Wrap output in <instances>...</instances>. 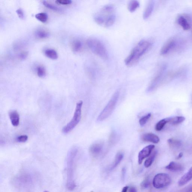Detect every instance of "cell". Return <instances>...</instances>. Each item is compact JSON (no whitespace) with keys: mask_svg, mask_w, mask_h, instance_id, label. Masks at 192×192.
Segmentation results:
<instances>
[{"mask_svg":"<svg viewBox=\"0 0 192 192\" xmlns=\"http://www.w3.org/2000/svg\"><path fill=\"white\" fill-rule=\"evenodd\" d=\"M151 43L148 41L142 40L138 43L125 59V63L128 66L135 65L151 47Z\"/></svg>","mask_w":192,"mask_h":192,"instance_id":"cell-1","label":"cell"},{"mask_svg":"<svg viewBox=\"0 0 192 192\" xmlns=\"http://www.w3.org/2000/svg\"><path fill=\"white\" fill-rule=\"evenodd\" d=\"M77 149L75 147L71 149L68 153L66 158V170H67V183L66 187L68 190H72L76 187L74 180V164Z\"/></svg>","mask_w":192,"mask_h":192,"instance_id":"cell-2","label":"cell"},{"mask_svg":"<svg viewBox=\"0 0 192 192\" xmlns=\"http://www.w3.org/2000/svg\"><path fill=\"white\" fill-rule=\"evenodd\" d=\"M89 48L94 54L102 59L107 60L109 55L105 46L99 39L90 38L87 41Z\"/></svg>","mask_w":192,"mask_h":192,"instance_id":"cell-3","label":"cell"},{"mask_svg":"<svg viewBox=\"0 0 192 192\" xmlns=\"http://www.w3.org/2000/svg\"><path fill=\"white\" fill-rule=\"evenodd\" d=\"M119 96L120 92L119 91L116 92L114 93L107 105L98 116L97 119L98 121H103L110 116L116 106Z\"/></svg>","mask_w":192,"mask_h":192,"instance_id":"cell-4","label":"cell"},{"mask_svg":"<svg viewBox=\"0 0 192 192\" xmlns=\"http://www.w3.org/2000/svg\"><path fill=\"white\" fill-rule=\"evenodd\" d=\"M83 102L79 101L76 104L75 112L71 121L63 127L62 131L64 134H68L74 129L80 122L82 117V109Z\"/></svg>","mask_w":192,"mask_h":192,"instance_id":"cell-5","label":"cell"},{"mask_svg":"<svg viewBox=\"0 0 192 192\" xmlns=\"http://www.w3.org/2000/svg\"><path fill=\"white\" fill-rule=\"evenodd\" d=\"M171 182V179L168 174L160 173L157 174L153 179V187L157 189H161L168 186Z\"/></svg>","mask_w":192,"mask_h":192,"instance_id":"cell-6","label":"cell"},{"mask_svg":"<svg viewBox=\"0 0 192 192\" xmlns=\"http://www.w3.org/2000/svg\"><path fill=\"white\" fill-rule=\"evenodd\" d=\"M179 42H180L175 38L169 39L162 47L160 54L162 55H166L177 50L180 45Z\"/></svg>","mask_w":192,"mask_h":192,"instance_id":"cell-7","label":"cell"},{"mask_svg":"<svg viewBox=\"0 0 192 192\" xmlns=\"http://www.w3.org/2000/svg\"><path fill=\"white\" fill-rule=\"evenodd\" d=\"M176 22L185 31H188L192 28V21L191 17L188 15L180 14L177 16Z\"/></svg>","mask_w":192,"mask_h":192,"instance_id":"cell-8","label":"cell"},{"mask_svg":"<svg viewBox=\"0 0 192 192\" xmlns=\"http://www.w3.org/2000/svg\"><path fill=\"white\" fill-rule=\"evenodd\" d=\"M155 147L154 145L150 144L144 147L139 152V155H138V163L139 165L142 164L143 161L144 159L150 156L152 150Z\"/></svg>","mask_w":192,"mask_h":192,"instance_id":"cell-9","label":"cell"},{"mask_svg":"<svg viewBox=\"0 0 192 192\" xmlns=\"http://www.w3.org/2000/svg\"><path fill=\"white\" fill-rule=\"evenodd\" d=\"M166 69V65H162L161 66H160L158 70L156 76H155V77L151 83V85H150V88H153L155 85H157L160 79H161Z\"/></svg>","mask_w":192,"mask_h":192,"instance_id":"cell-10","label":"cell"},{"mask_svg":"<svg viewBox=\"0 0 192 192\" xmlns=\"http://www.w3.org/2000/svg\"><path fill=\"white\" fill-rule=\"evenodd\" d=\"M102 142L96 143L92 144L89 148V151L92 155L94 156H97L102 151L104 147Z\"/></svg>","mask_w":192,"mask_h":192,"instance_id":"cell-11","label":"cell"},{"mask_svg":"<svg viewBox=\"0 0 192 192\" xmlns=\"http://www.w3.org/2000/svg\"><path fill=\"white\" fill-rule=\"evenodd\" d=\"M143 140L146 142H150L153 143H158L160 142L159 137L156 134L152 133H145L142 137Z\"/></svg>","mask_w":192,"mask_h":192,"instance_id":"cell-12","label":"cell"},{"mask_svg":"<svg viewBox=\"0 0 192 192\" xmlns=\"http://www.w3.org/2000/svg\"><path fill=\"white\" fill-rule=\"evenodd\" d=\"M9 119L11 123L14 126L17 127L20 123V117L19 114L16 110H12L9 113Z\"/></svg>","mask_w":192,"mask_h":192,"instance_id":"cell-13","label":"cell"},{"mask_svg":"<svg viewBox=\"0 0 192 192\" xmlns=\"http://www.w3.org/2000/svg\"><path fill=\"white\" fill-rule=\"evenodd\" d=\"M155 2L153 1L149 2L146 7L143 14V18L146 20L148 19L151 15L154 8Z\"/></svg>","mask_w":192,"mask_h":192,"instance_id":"cell-14","label":"cell"},{"mask_svg":"<svg viewBox=\"0 0 192 192\" xmlns=\"http://www.w3.org/2000/svg\"><path fill=\"white\" fill-rule=\"evenodd\" d=\"M166 168L168 170L172 171V172H180L183 170L184 167L180 163L172 161L169 163Z\"/></svg>","mask_w":192,"mask_h":192,"instance_id":"cell-15","label":"cell"},{"mask_svg":"<svg viewBox=\"0 0 192 192\" xmlns=\"http://www.w3.org/2000/svg\"><path fill=\"white\" fill-rule=\"evenodd\" d=\"M192 179V167L188 172L186 173L179 180L178 184L179 186L182 187L187 184Z\"/></svg>","mask_w":192,"mask_h":192,"instance_id":"cell-16","label":"cell"},{"mask_svg":"<svg viewBox=\"0 0 192 192\" xmlns=\"http://www.w3.org/2000/svg\"><path fill=\"white\" fill-rule=\"evenodd\" d=\"M185 120V118L183 116H176L167 118L168 123L173 125H178L183 123Z\"/></svg>","mask_w":192,"mask_h":192,"instance_id":"cell-17","label":"cell"},{"mask_svg":"<svg viewBox=\"0 0 192 192\" xmlns=\"http://www.w3.org/2000/svg\"><path fill=\"white\" fill-rule=\"evenodd\" d=\"M35 36L40 39H46L50 36V33L45 30L39 29L35 32Z\"/></svg>","mask_w":192,"mask_h":192,"instance_id":"cell-18","label":"cell"},{"mask_svg":"<svg viewBox=\"0 0 192 192\" xmlns=\"http://www.w3.org/2000/svg\"><path fill=\"white\" fill-rule=\"evenodd\" d=\"M44 54L47 58L52 60H56L58 58V54L57 52L53 49H49L45 51Z\"/></svg>","mask_w":192,"mask_h":192,"instance_id":"cell-19","label":"cell"},{"mask_svg":"<svg viewBox=\"0 0 192 192\" xmlns=\"http://www.w3.org/2000/svg\"><path fill=\"white\" fill-rule=\"evenodd\" d=\"M140 7L139 1L133 0L130 2L128 5V9L130 12H135Z\"/></svg>","mask_w":192,"mask_h":192,"instance_id":"cell-20","label":"cell"},{"mask_svg":"<svg viewBox=\"0 0 192 192\" xmlns=\"http://www.w3.org/2000/svg\"><path fill=\"white\" fill-rule=\"evenodd\" d=\"M123 158V153H117L116 156L115 161H114L113 164H112V167L110 169L111 170L114 169L120 164V162L122 161Z\"/></svg>","mask_w":192,"mask_h":192,"instance_id":"cell-21","label":"cell"},{"mask_svg":"<svg viewBox=\"0 0 192 192\" xmlns=\"http://www.w3.org/2000/svg\"><path fill=\"white\" fill-rule=\"evenodd\" d=\"M82 47V43L81 41L79 39H76L73 41L72 44V48L73 51L78 52L80 51Z\"/></svg>","mask_w":192,"mask_h":192,"instance_id":"cell-22","label":"cell"},{"mask_svg":"<svg viewBox=\"0 0 192 192\" xmlns=\"http://www.w3.org/2000/svg\"><path fill=\"white\" fill-rule=\"evenodd\" d=\"M157 152L155 151L152 153V154L144 162V166L146 168H148L151 166L153 162L154 161L155 157L157 155Z\"/></svg>","mask_w":192,"mask_h":192,"instance_id":"cell-23","label":"cell"},{"mask_svg":"<svg viewBox=\"0 0 192 192\" xmlns=\"http://www.w3.org/2000/svg\"><path fill=\"white\" fill-rule=\"evenodd\" d=\"M167 123V118L164 119L160 120L155 125V130L157 131H161L164 127L166 123Z\"/></svg>","mask_w":192,"mask_h":192,"instance_id":"cell-24","label":"cell"},{"mask_svg":"<svg viewBox=\"0 0 192 192\" xmlns=\"http://www.w3.org/2000/svg\"><path fill=\"white\" fill-rule=\"evenodd\" d=\"M35 17L38 20L43 23H45L48 19V15L45 12H41L36 14Z\"/></svg>","mask_w":192,"mask_h":192,"instance_id":"cell-25","label":"cell"},{"mask_svg":"<svg viewBox=\"0 0 192 192\" xmlns=\"http://www.w3.org/2000/svg\"><path fill=\"white\" fill-rule=\"evenodd\" d=\"M168 143L172 147H179L181 145L182 143L180 140L177 139H170L168 140Z\"/></svg>","mask_w":192,"mask_h":192,"instance_id":"cell-26","label":"cell"},{"mask_svg":"<svg viewBox=\"0 0 192 192\" xmlns=\"http://www.w3.org/2000/svg\"><path fill=\"white\" fill-rule=\"evenodd\" d=\"M43 4L46 7L51 9V10L55 11V12H61L62 11V9L60 8L56 7V6L53 5V4H50L46 1H43Z\"/></svg>","mask_w":192,"mask_h":192,"instance_id":"cell-27","label":"cell"},{"mask_svg":"<svg viewBox=\"0 0 192 192\" xmlns=\"http://www.w3.org/2000/svg\"><path fill=\"white\" fill-rule=\"evenodd\" d=\"M116 20V16L115 14L111 15L106 22L104 26L105 27H110L112 26L115 23Z\"/></svg>","mask_w":192,"mask_h":192,"instance_id":"cell-28","label":"cell"},{"mask_svg":"<svg viewBox=\"0 0 192 192\" xmlns=\"http://www.w3.org/2000/svg\"><path fill=\"white\" fill-rule=\"evenodd\" d=\"M151 116V113H149L147 115L141 117L139 120V123L141 126H143L147 123Z\"/></svg>","mask_w":192,"mask_h":192,"instance_id":"cell-29","label":"cell"},{"mask_svg":"<svg viewBox=\"0 0 192 192\" xmlns=\"http://www.w3.org/2000/svg\"><path fill=\"white\" fill-rule=\"evenodd\" d=\"M36 72L38 76L39 77H44L46 75L45 68L42 66H39L36 68Z\"/></svg>","mask_w":192,"mask_h":192,"instance_id":"cell-30","label":"cell"},{"mask_svg":"<svg viewBox=\"0 0 192 192\" xmlns=\"http://www.w3.org/2000/svg\"><path fill=\"white\" fill-rule=\"evenodd\" d=\"M56 4L62 5H68L72 3V1L71 0H57L55 1Z\"/></svg>","mask_w":192,"mask_h":192,"instance_id":"cell-31","label":"cell"},{"mask_svg":"<svg viewBox=\"0 0 192 192\" xmlns=\"http://www.w3.org/2000/svg\"><path fill=\"white\" fill-rule=\"evenodd\" d=\"M28 136L26 135H23L19 136L17 137V140L18 142L20 143L26 142L28 140Z\"/></svg>","mask_w":192,"mask_h":192,"instance_id":"cell-32","label":"cell"},{"mask_svg":"<svg viewBox=\"0 0 192 192\" xmlns=\"http://www.w3.org/2000/svg\"><path fill=\"white\" fill-rule=\"evenodd\" d=\"M16 12L18 15L19 18L21 19H23L24 18V14L23 11L21 9H19L16 11Z\"/></svg>","mask_w":192,"mask_h":192,"instance_id":"cell-33","label":"cell"},{"mask_svg":"<svg viewBox=\"0 0 192 192\" xmlns=\"http://www.w3.org/2000/svg\"><path fill=\"white\" fill-rule=\"evenodd\" d=\"M150 185V182L148 179H146L145 180H144L141 183V186L144 188H148Z\"/></svg>","mask_w":192,"mask_h":192,"instance_id":"cell-34","label":"cell"},{"mask_svg":"<svg viewBox=\"0 0 192 192\" xmlns=\"http://www.w3.org/2000/svg\"><path fill=\"white\" fill-rule=\"evenodd\" d=\"M28 56V53L27 52H23L19 55V58L21 59H25Z\"/></svg>","mask_w":192,"mask_h":192,"instance_id":"cell-35","label":"cell"},{"mask_svg":"<svg viewBox=\"0 0 192 192\" xmlns=\"http://www.w3.org/2000/svg\"><path fill=\"white\" fill-rule=\"evenodd\" d=\"M125 173H126V169L125 168H123L122 170V179L123 181L125 180Z\"/></svg>","mask_w":192,"mask_h":192,"instance_id":"cell-36","label":"cell"},{"mask_svg":"<svg viewBox=\"0 0 192 192\" xmlns=\"http://www.w3.org/2000/svg\"><path fill=\"white\" fill-rule=\"evenodd\" d=\"M128 192H137V191L134 187H131L129 189Z\"/></svg>","mask_w":192,"mask_h":192,"instance_id":"cell-37","label":"cell"},{"mask_svg":"<svg viewBox=\"0 0 192 192\" xmlns=\"http://www.w3.org/2000/svg\"><path fill=\"white\" fill-rule=\"evenodd\" d=\"M129 187L128 186L124 187L121 192H127L128 189Z\"/></svg>","mask_w":192,"mask_h":192,"instance_id":"cell-38","label":"cell"},{"mask_svg":"<svg viewBox=\"0 0 192 192\" xmlns=\"http://www.w3.org/2000/svg\"><path fill=\"white\" fill-rule=\"evenodd\" d=\"M183 153H182V152H181V153H179L178 156H177V159H180L183 156Z\"/></svg>","mask_w":192,"mask_h":192,"instance_id":"cell-39","label":"cell"},{"mask_svg":"<svg viewBox=\"0 0 192 192\" xmlns=\"http://www.w3.org/2000/svg\"><path fill=\"white\" fill-rule=\"evenodd\" d=\"M186 192H192V186L188 190H187Z\"/></svg>","mask_w":192,"mask_h":192,"instance_id":"cell-40","label":"cell"},{"mask_svg":"<svg viewBox=\"0 0 192 192\" xmlns=\"http://www.w3.org/2000/svg\"><path fill=\"white\" fill-rule=\"evenodd\" d=\"M44 192H49L47 191H44Z\"/></svg>","mask_w":192,"mask_h":192,"instance_id":"cell-41","label":"cell"}]
</instances>
